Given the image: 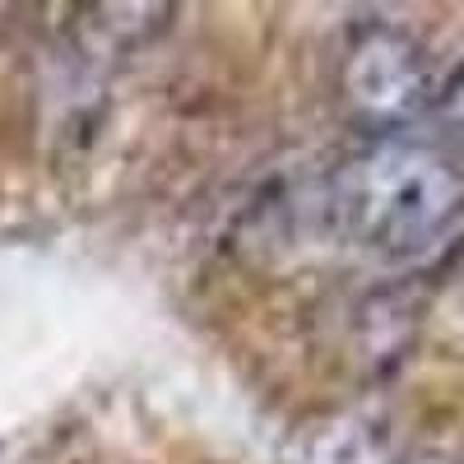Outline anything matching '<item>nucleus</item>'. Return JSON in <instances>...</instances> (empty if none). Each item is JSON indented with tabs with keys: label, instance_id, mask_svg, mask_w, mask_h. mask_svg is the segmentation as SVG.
Instances as JSON below:
<instances>
[{
	"label": "nucleus",
	"instance_id": "4",
	"mask_svg": "<svg viewBox=\"0 0 464 464\" xmlns=\"http://www.w3.org/2000/svg\"><path fill=\"white\" fill-rule=\"evenodd\" d=\"M404 464H464V459H455V455H441V450H422V455H409Z\"/></svg>",
	"mask_w": 464,
	"mask_h": 464
},
{
	"label": "nucleus",
	"instance_id": "1",
	"mask_svg": "<svg viewBox=\"0 0 464 464\" xmlns=\"http://www.w3.org/2000/svg\"><path fill=\"white\" fill-rule=\"evenodd\" d=\"M330 214L376 256H418L464 218V172L432 144L385 135L334 172Z\"/></svg>",
	"mask_w": 464,
	"mask_h": 464
},
{
	"label": "nucleus",
	"instance_id": "3",
	"mask_svg": "<svg viewBox=\"0 0 464 464\" xmlns=\"http://www.w3.org/2000/svg\"><path fill=\"white\" fill-rule=\"evenodd\" d=\"M437 116H441V126L455 144H464V61L450 70V80L437 89Z\"/></svg>",
	"mask_w": 464,
	"mask_h": 464
},
{
	"label": "nucleus",
	"instance_id": "2",
	"mask_svg": "<svg viewBox=\"0 0 464 464\" xmlns=\"http://www.w3.org/2000/svg\"><path fill=\"white\" fill-rule=\"evenodd\" d=\"M339 98L376 140L404 135L437 98L428 52L395 24H362L343 47Z\"/></svg>",
	"mask_w": 464,
	"mask_h": 464
}]
</instances>
